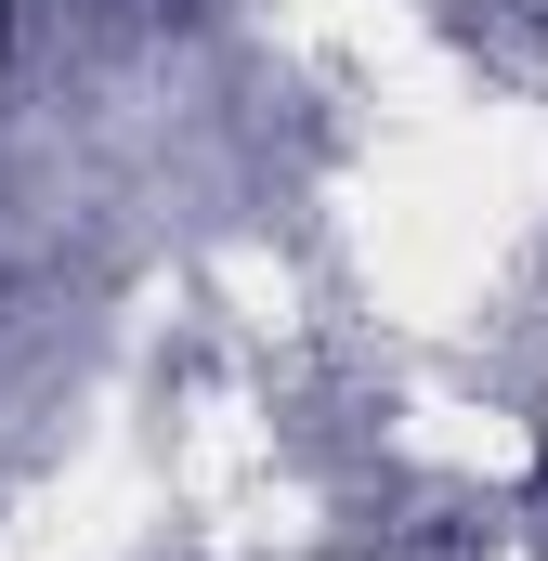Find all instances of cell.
<instances>
[{
	"label": "cell",
	"mask_w": 548,
	"mask_h": 561,
	"mask_svg": "<svg viewBox=\"0 0 548 561\" xmlns=\"http://www.w3.org/2000/svg\"><path fill=\"white\" fill-rule=\"evenodd\" d=\"M536 496H548V444H536Z\"/></svg>",
	"instance_id": "6da1fadb"
}]
</instances>
